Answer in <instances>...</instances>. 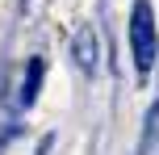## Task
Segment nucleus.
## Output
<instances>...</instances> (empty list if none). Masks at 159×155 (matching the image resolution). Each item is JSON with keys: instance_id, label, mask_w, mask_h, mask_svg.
<instances>
[{"instance_id": "nucleus-1", "label": "nucleus", "mask_w": 159, "mask_h": 155, "mask_svg": "<svg viewBox=\"0 0 159 155\" xmlns=\"http://www.w3.org/2000/svg\"><path fill=\"white\" fill-rule=\"evenodd\" d=\"M130 55H134L138 75H151L159 55V25H155L151 0H134V8H130Z\"/></svg>"}, {"instance_id": "nucleus-2", "label": "nucleus", "mask_w": 159, "mask_h": 155, "mask_svg": "<svg viewBox=\"0 0 159 155\" xmlns=\"http://www.w3.org/2000/svg\"><path fill=\"white\" fill-rule=\"evenodd\" d=\"M71 59H75V67H80L84 75L96 71V63H101V42H96V30H92V25H80V30H75V38H71Z\"/></svg>"}, {"instance_id": "nucleus-3", "label": "nucleus", "mask_w": 159, "mask_h": 155, "mask_svg": "<svg viewBox=\"0 0 159 155\" xmlns=\"http://www.w3.org/2000/svg\"><path fill=\"white\" fill-rule=\"evenodd\" d=\"M42 75H46V59L34 55L30 63H25V80H21V92H17V101H21L25 109L38 101V92H42Z\"/></svg>"}, {"instance_id": "nucleus-4", "label": "nucleus", "mask_w": 159, "mask_h": 155, "mask_svg": "<svg viewBox=\"0 0 159 155\" xmlns=\"http://www.w3.org/2000/svg\"><path fill=\"white\" fill-rule=\"evenodd\" d=\"M155 139H159V97L151 101V109H147L143 139H138V155H151V151H155Z\"/></svg>"}]
</instances>
